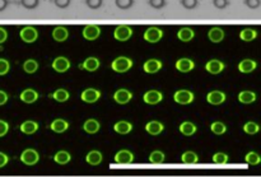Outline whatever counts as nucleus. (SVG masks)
Segmentation results:
<instances>
[{
	"mask_svg": "<svg viewBox=\"0 0 261 177\" xmlns=\"http://www.w3.org/2000/svg\"><path fill=\"white\" fill-rule=\"evenodd\" d=\"M83 132L89 135H94L101 130V122L96 119H87L83 122Z\"/></svg>",
	"mask_w": 261,
	"mask_h": 177,
	"instance_id": "bb28decb",
	"label": "nucleus"
},
{
	"mask_svg": "<svg viewBox=\"0 0 261 177\" xmlns=\"http://www.w3.org/2000/svg\"><path fill=\"white\" fill-rule=\"evenodd\" d=\"M242 129H244L245 134H247V135H255V134H257V133L260 132L259 124H257V122H255V121L245 122L244 128H242Z\"/></svg>",
	"mask_w": 261,
	"mask_h": 177,
	"instance_id": "4c0bfd02",
	"label": "nucleus"
},
{
	"mask_svg": "<svg viewBox=\"0 0 261 177\" xmlns=\"http://www.w3.org/2000/svg\"><path fill=\"white\" fill-rule=\"evenodd\" d=\"M175 68L176 70L180 71V73H190L191 70L195 69V61L190 58H180L176 60Z\"/></svg>",
	"mask_w": 261,
	"mask_h": 177,
	"instance_id": "dca6fc26",
	"label": "nucleus"
},
{
	"mask_svg": "<svg viewBox=\"0 0 261 177\" xmlns=\"http://www.w3.org/2000/svg\"><path fill=\"white\" fill-rule=\"evenodd\" d=\"M134 35V30L129 24H119L114 30V38L119 42H125L129 41Z\"/></svg>",
	"mask_w": 261,
	"mask_h": 177,
	"instance_id": "20e7f679",
	"label": "nucleus"
},
{
	"mask_svg": "<svg viewBox=\"0 0 261 177\" xmlns=\"http://www.w3.org/2000/svg\"><path fill=\"white\" fill-rule=\"evenodd\" d=\"M163 101V93L158 89H149L143 94V102L149 106H155Z\"/></svg>",
	"mask_w": 261,
	"mask_h": 177,
	"instance_id": "9d476101",
	"label": "nucleus"
},
{
	"mask_svg": "<svg viewBox=\"0 0 261 177\" xmlns=\"http://www.w3.org/2000/svg\"><path fill=\"white\" fill-rule=\"evenodd\" d=\"M8 30L3 26H0V45H3L4 42H7L8 40Z\"/></svg>",
	"mask_w": 261,
	"mask_h": 177,
	"instance_id": "603ef678",
	"label": "nucleus"
},
{
	"mask_svg": "<svg viewBox=\"0 0 261 177\" xmlns=\"http://www.w3.org/2000/svg\"><path fill=\"white\" fill-rule=\"evenodd\" d=\"M99 66H101V61L96 56H88L79 64V69L88 71V73H93V71L98 70Z\"/></svg>",
	"mask_w": 261,
	"mask_h": 177,
	"instance_id": "2eb2a0df",
	"label": "nucleus"
},
{
	"mask_svg": "<svg viewBox=\"0 0 261 177\" xmlns=\"http://www.w3.org/2000/svg\"><path fill=\"white\" fill-rule=\"evenodd\" d=\"M70 66L71 63L66 56H58V58L54 59L53 63H51V68H53L56 73L60 74L66 73V71L70 69Z\"/></svg>",
	"mask_w": 261,
	"mask_h": 177,
	"instance_id": "ddd939ff",
	"label": "nucleus"
},
{
	"mask_svg": "<svg viewBox=\"0 0 261 177\" xmlns=\"http://www.w3.org/2000/svg\"><path fill=\"white\" fill-rule=\"evenodd\" d=\"M86 5L89 9H99L103 5V0H86Z\"/></svg>",
	"mask_w": 261,
	"mask_h": 177,
	"instance_id": "49530a36",
	"label": "nucleus"
},
{
	"mask_svg": "<svg viewBox=\"0 0 261 177\" xmlns=\"http://www.w3.org/2000/svg\"><path fill=\"white\" fill-rule=\"evenodd\" d=\"M102 28L98 24H86L82 30V36L87 41H96L101 36Z\"/></svg>",
	"mask_w": 261,
	"mask_h": 177,
	"instance_id": "1a4fd4ad",
	"label": "nucleus"
},
{
	"mask_svg": "<svg viewBox=\"0 0 261 177\" xmlns=\"http://www.w3.org/2000/svg\"><path fill=\"white\" fill-rule=\"evenodd\" d=\"M134 94H133L132 91L126 88H119L114 92L112 94V98L116 102L117 105H127L133 99Z\"/></svg>",
	"mask_w": 261,
	"mask_h": 177,
	"instance_id": "9b49d317",
	"label": "nucleus"
},
{
	"mask_svg": "<svg viewBox=\"0 0 261 177\" xmlns=\"http://www.w3.org/2000/svg\"><path fill=\"white\" fill-rule=\"evenodd\" d=\"M8 163H9V157L7 153L0 152V168H4Z\"/></svg>",
	"mask_w": 261,
	"mask_h": 177,
	"instance_id": "5fc2aeb1",
	"label": "nucleus"
},
{
	"mask_svg": "<svg viewBox=\"0 0 261 177\" xmlns=\"http://www.w3.org/2000/svg\"><path fill=\"white\" fill-rule=\"evenodd\" d=\"M256 68H257V63L256 60H254V59H244V60L240 61L239 65H237V69H239L240 73L242 74L252 73V71L256 70Z\"/></svg>",
	"mask_w": 261,
	"mask_h": 177,
	"instance_id": "b1692460",
	"label": "nucleus"
},
{
	"mask_svg": "<svg viewBox=\"0 0 261 177\" xmlns=\"http://www.w3.org/2000/svg\"><path fill=\"white\" fill-rule=\"evenodd\" d=\"M102 96V92L99 89L93 88V87H89V88H86L82 91L81 93V99L84 102V104H96Z\"/></svg>",
	"mask_w": 261,
	"mask_h": 177,
	"instance_id": "0eeeda50",
	"label": "nucleus"
},
{
	"mask_svg": "<svg viewBox=\"0 0 261 177\" xmlns=\"http://www.w3.org/2000/svg\"><path fill=\"white\" fill-rule=\"evenodd\" d=\"M237 99H239L240 104L242 105H251L257 99V94L255 93L254 91L245 89V91L240 92L239 96H237Z\"/></svg>",
	"mask_w": 261,
	"mask_h": 177,
	"instance_id": "c85d7f7f",
	"label": "nucleus"
},
{
	"mask_svg": "<svg viewBox=\"0 0 261 177\" xmlns=\"http://www.w3.org/2000/svg\"><path fill=\"white\" fill-rule=\"evenodd\" d=\"M19 160L25 166H35L40 162V153L33 148H27L20 153Z\"/></svg>",
	"mask_w": 261,
	"mask_h": 177,
	"instance_id": "423d86ee",
	"label": "nucleus"
},
{
	"mask_svg": "<svg viewBox=\"0 0 261 177\" xmlns=\"http://www.w3.org/2000/svg\"><path fill=\"white\" fill-rule=\"evenodd\" d=\"M9 5V0H0V12H4Z\"/></svg>",
	"mask_w": 261,
	"mask_h": 177,
	"instance_id": "6e6d98bb",
	"label": "nucleus"
},
{
	"mask_svg": "<svg viewBox=\"0 0 261 177\" xmlns=\"http://www.w3.org/2000/svg\"><path fill=\"white\" fill-rule=\"evenodd\" d=\"M69 127H70L69 121H66L65 119H61V117H58V119H54L53 121L50 122L48 129H50L51 132L56 133V134H63V133H65L66 130L69 129Z\"/></svg>",
	"mask_w": 261,
	"mask_h": 177,
	"instance_id": "6ab92c4d",
	"label": "nucleus"
},
{
	"mask_svg": "<svg viewBox=\"0 0 261 177\" xmlns=\"http://www.w3.org/2000/svg\"><path fill=\"white\" fill-rule=\"evenodd\" d=\"M9 122L5 121V120H2L0 119V138H4L5 135L9 133Z\"/></svg>",
	"mask_w": 261,
	"mask_h": 177,
	"instance_id": "de8ad7c7",
	"label": "nucleus"
},
{
	"mask_svg": "<svg viewBox=\"0 0 261 177\" xmlns=\"http://www.w3.org/2000/svg\"><path fill=\"white\" fill-rule=\"evenodd\" d=\"M22 68L24 73L35 74L36 71L38 70V68H40V64H38V61L36 60V59H27V60L23 63Z\"/></svg>",
	"mask_w": 261,
	"mask_h": 177,
	"instance_id": "c9c22d12",
	"label": "nucleus"
},
{
	"mask_svg": "<svg viewBox=\"0 0 261 177\" xmlns=\"http://www.w3.org/2000/svg\"><path fill=\"white\" fill-rule=\"evenodd\" d=\"M115 5L121 10H127L134 5V0H115Z\"/></svg>",
	"mask_w": 261,
	"mask_h": 177,
	"instance_id": "79ce46f5",
	"label": "nucleus"
},
{
	"mask_svg": "<svg viewBox=\"0 0 261 177\" xmlns=\"http://www.w3.org/2000/svg\"><path fill=\"white\" fill-rule=\"evenodd\" d=\"M176 36H177V38L181 42H190V41L195 38V30L193 27H189V26H182L177 31Z\"/></svg>",
	"mask_w": 261,
	"mask_h": 177,
	"instance_id": "5701e85b",
	"label": "nucleus"
},
{
	"mask_svg": "<svg viewBox=\"0 0 261 177\" xmlns=\"http://www.w3.org/2000/svg\"><path fill=\"white\" fill-rule=\"evenodd\" d=\"M204 68H205L206 73L212 74V75H218V74L223 73V70L226 69V64L219 59H211L209 61H206Z\"/></svg>",
	"mask_w": 261,
	"mask_h": 177,
	"instance_id": "f8f14e48",
	"label": "nucleus"
},
{
	"mask_svg": "<svg viewBox=\"0 0 261 177\" xmlns=\"http://www.w3.org/2000/svg\"><path fill=\"white\" fill-rule=\"evenodd\" d=\"M173 101L181 106H188L195 101V94L190 89H177L173 93Z\"/></svg>",
	"mask_w": 261,
	"mask_h": 177,
	"instance_id": "f03ea898",
	"label": "nucleus"
},
{
	"mask_svg": "<svg viewBox=\"0 0 261 177\" xmlns=\"http://www.w3.org/2000/svg\"><path fill=\"white\" fill-rule=\"evenodd\" d=\"M148 4L153 9H162L167 5V0H148Z\"/></svg>",
	"mask_w": 261,
	"mask_h": 177,
	"instance_id": "a18cd8bd",
	"label": "nucleus"
},
{
	"mask_svg": "<svg viewBox=\"0 0 261 177\" xmlns=\"http://www.w3.org/2000/svg\"><path fill=\"white\" fill-rule=\"evenodd\" d=\"M38 129H40V125L35 120H25L19 125L20 133L25 135H33L38 132Z\"/></svg>",
	"mask_w": 261,
	"mask_h": 177,
	"instance_id": "a878e982",
	"label": "nucleus"
},
{
	"mask_svg": "<svg viewBox=\"0 0 261 177\" xmlns=\"http://www.w3.org/2000/svg\"><path fill=\"white\" fill-rule=\"evenodd\" d=\"M8 101H9V94L5 91H3V89H0V106L7 105Z\"/></svg>",
	"mask_w": 261,
	"mask_h": 177,
	"instance_id": "864d4df0",
	"label": "nucleus"
},
{
	"mask_svg": "<svg viewBox=\"0 0 261 177\" xmlns=\"http://www.w3.org/2000/svg\"><path fill=\"white\" fill-rule=\"evenodd\" d=\"M162 68H163L162 60L155 58L148 59V60H145L144 64H143V70H144V73L147 74H155L158 73Z\"/></svg>",
	"mask_w": 261,
	"mask_h": 177,
	"instance_id": "f3484780",
	"label": "nucleus"
},
{
	"mask_svg": "<svg viewBox=\"0 0 261 177\" xmlns=\"http://www.w3.org/2000/svg\"><path fill=\"white\" fill-rule=\"evenodd\" d=\"M212 3L217 9H226L227 7L231 5V0H213Z\"/></svg>",
	"mask_w": 261,
	"mask_h": 177,
	"instance_id": "09e8293b",
	"label": "nucleus"
},
{
	"mask_svg": "<svg viewBox=\"0 0 261 177\" xmlns=\"http://www.w3.org/2000/svg\"><path fill=\"white\" fill-rule=\"evenodd\" d=\"M10 71V61L8 59L0 58V77H5Z\"/></svg>",
	"mask_w": 261,
	"mask_h": 177,
	"instance_id": "a19ab883",
	"label": "nucleus"
},
{
	"mask_svg": "<svg viewBox=\"0 0 261 177\" xmlns=\"http://www.w3.org/2000/svg\"><path fill=\"white\" fill-rule=\"evenodd\" d=\"M69 35H70L69 28H66L65 26H55L53 28V32H51V36L56 42H65L69 38Z\"/></svg>",
	"mask_w": 261,
	"mask_h": 177,
	"instance_id": "4be33fe9",
	"label": "nucleus"
},
{
	"mask_svg": "<svg viewBox=\"0 0 261 177\" xmlns=\"http://www.w3.org/2000/svg\"><path fill=\"white\" fill-rule=\"evenodd\" d=\"M244 4L249 9H257L261 5V0H244Z\"/></svg>",
	"mask_w": 261,
	"mask_h": 177,
	"instance_id": "8fccbe9b",
	"label": "nucleus"
},
{
	"mask_svg": "<svg viewBox=\"0 0 261 177\" xmlns=\"http://www.w3.org/2000/svg\"><path fill=\"white\" fill-rule=\"evenodd\" d=\"M206 102L212 106H221L224 102L227 101V94L223 91H219V89H214L206 93Z\"/></svg>",
	"mask_w": 261,
	"mask_h": 177,
	"instance_id": "6e6552de",
	"label": "nucleus"
},
{
	"mask_svg": "<svg viewBox=\"0 0 261 177\" xmlns=\"http://www.w3.org/2000/svg\"><path fill=\"white\" fill-rule=\"evenodd\" d=\"M163 35H165V32H163L162 28L157 27V26H150L143 33V38L148 43H157L162 40Z\"/></svg>",
	"mask_w": 261,
	"mask_h": 177,
	"instance_id": "7ed1b4c3",
	"label": "nucleus"
},
{
	"mask_svg": "<svg viewBox=\"0 0 261 177\" xmlns=\"http://www.w3.org/2000/svg\"><path fill=\"white\" fill-rule=\"evenodd\" d=\"M71 0H54V4H55V7L60 8V9H65V8H68L69 5H70Z\"/></svg>",
	"mask_w": 261,
	"mask_h": 177,
	"instance_id": "3c124183",
	"label": "nucleus"
},
{
	"mask_svg": "<svg viewBox=\"0 0 261 177\" xmlns=\"http://www.w3.org/2000/svg\"><path fill=\"white\" fill-rule=\"evenodd\" d=\"M226 37V32L222 27L219 26H213V27L209 28L208 31V38L211 42L213 43H221L222 41Z\"/></svg>",
	"mask_w": 261,
	"mask_h": 177,
	"instance_id": "412c9836",
	"label": "nucleus"
},
{
	"mask_svg": "<svg viewBox=\"0 0 261 177\" xmlns=\"http://www.w3.org/2000/svg\"><path fill=\"white\" fill-rule=\"evenodd\" d=\"M103 161V155H102L101 150L97 149H92L87 153L86 156V162L88 163L89 166H99Z\"/></svg>",
	"mask_w": 261,
	"mask_h": 177,
	"instance_id": "cd10ccee",
	"label": "nucleus"
},
{
	"mask_svg": "<svg viewBox=\"0 0 261 177\" xmlns=\"http://www.w3.org/2000/svg\"><path fill=\"white\" fill-rule=\"evenodd\" d=\"M133 65H134L133 59L125 55L117 56V58H115L114 60L111 61V69L115 73L119 74H124L126 73V71H129L130 69L133 68Z\"/></svg>",
	"mask_w": 261,
	"mask_h": 177,
	"instance_id": "f257e3e1",
	"label": "nucleus"
},
{
	"mask_svg": "<svg viewBox=\"0 0 261 177\" xmlns=\"http://www.w3.org/2000/svg\"><path fill=\"white\" fill-rule=\"evenodd\" d=\"M148 161H149L152 165H162V163H165L166 161L165 152H162V150L160 149L153 150V152L149 155V157H148Z\"/></svg>",
	"mask_w": 261,
	"mask_h": 177,
	"instance_id": "f704fd0d",
	"label": "nucleus"
},
{
	"mask_svg": "<svg viewBox=\"0 0 261 177\" xmlns=\"http://www.w3.org/2000/svg\"><path fill=\"white\" fill-rule=\"evenodd\" d=\"M53 160L54 162L58 163V165L65 166L71 161V155L68 150H59V152H56L55 155H54Z\"/></svg>",
	"mask_w": 261,
	"mask_h": 177,
	"instance_id": "473e14b6",
	"label": "nucleus"
},
{
	"mask_svg": "<svg viewBox=\"0 0 261 177\" xmlns=\"http://www.w3.org/2000/svg\"><path fill=\"white\" fill-rule=\"evenodd\" d=\"M48 97L53 98L54 101L63 104V102H66L69 98H70V92L65 88H58L54 92H51V93L48 94Z\"/></svg>",
	"mask_w": 261,
	"mask_h": 177,
	"instance_id": "c756f323",
	"label": "nucleus"
},
{
	"mask_svg": "<svg viewBox=\"0 0 261 177\" xmlns=\"http://www.w3.org/2000/svg\"><path fill=\"white\" fill-rule=\"evenodd\" d=\"M211 132L217 137H221L227 133V125L223 121H213L211 124Z\"/></svg>",
	"mask_w": 261,
	"mask_h": 177,
	"instance_id": "e433bc0d",
	"label": "nucleus"
},
{
	"mask_svg": "<svg viewBox=\"0 0 261 177\" xmlns=\"http://www.w3.org/2000/svg\"><path fill=\"white\" fill-rule=\"evenodd\" d=\"M38 36V30L35 27V26H24V27L20 28L19 31V37L20 40L24 43H33L37 41Z\"/></svg>",
	"mask_w": 261,
	"mask_h": 177,
	"instance_id": "39448f33",
	"label": "nucleus"
},
{
	"mask_svg": "<svg viewBox=\"0 0 261 177\" xmlns=\"http://www.w3.org/2000/svg\"><path fill=\"white\" fill-rule=\"evenodd\" d=\"M212 162H213L214 165H226V163L229 162V157L226 153L217 152L214 153L213 157H212Z\"/></svg>",
	"mask_w": 261,
	"mask_h": 177,
	"instance_id": "ea45409f",
	"label": "nucleus"
},
{
	"mask_svg": "<svg viewBox=\"0 0 261 177\" xmlns=\"http://www.w3.org/2000/svg\"><path fill=\"white\" fill-rule=\"evenodd\" d=\"M245 162L250 166H257L261 162L260 155L257 152L251 150V152H249L246 156H245Z\"/></svg>",
	"mask_w": 261,
	"mask_h": 177,
	"instance_id": "58836bf2",
	"label": "nucleus"
},
{
	"mask_svg": "<svg viewBox=\"0 0 261 177\" xmlns=\"http://www.w3.org/2000/svg\"><path fill=\"white\" fill-rule=\"evenodd\" d=\"M133 129H134V125L130 121H127V120H120V121L114 124V132L120 135L130 134L133 132Z\"/></svg>",
	"mask_w": 261,
	"mask_h": 177,
	"instance_id": "393cba45",
	"label": "nucleus"
},
{
	"mask_svg": "<svg viewBox=\"0 0 261 177\" xmlns=\"http://www.w3.org/2000/svg\"><path fill=\"white\" fill-rule=\"evenodd\" d=\"M38 98H40V93L33 88H25L19 93V99L23 104L32 105L37 102Z\"/></svg>",
	"mask_w": 261,
	"mask_h": 177,
	"instance_id": "a211bd4d",
	"label": "nucleus"
},
{
	"mask_svg": "<svg viewBox=\"0 0 261 177\" xmlns=\"http://www.w3.org/2000/svg\"><path fill=\"white\" fill-rule=\"evenodd\" d=\"M178 130L184 137H193L198 132V127L193 121H184L178 127Z\"/></svg>",
	"mask_w": 261,
	"mask_h": 177,
	"instance_id": "7c9ffc66",
	"label": "nucleus"
},
{
	"mask_svg": "<svg viewBox=\"0 0 261 177\" xmlns=\"http://www.w3.org/2000/svg\"><path fill=\"white\" fill-rule=\"evenodd\" d=\"M145 132L149 135H152V137H158V135H161L165 132V124L158 121V120L148 121L147 124H145Z\"/></svg>",
	"mask_w": 261,
	"mask_h": 177,
	"instance_id": "aec40b11",
	"label": "nucleus"
},
{
	"mask_svg": "<svg viewBox=\"0 0 261 177\" xmlns=\"http://www.w3.org/2000/svg\"><path fill=\"white\" fill-rule=\"evenodd\" d=\"M20 4L24 9H36L40 5V0H20Z\"/></svg>",
	"mask_w": 261,
	"mask_h": 177,
	"instance_id": "37998d69",
	"label": "nucleus"
},
{
	"mask_svg": "<svg viewBox=\"0 0 261 177\" xmlns=\"http://www.w3.org/2000/svg\"><path fill=\"white\" fill-rule=\"evenodd\" d=\"M257 35H259L257 31L251 27H245L240 31V38H241V41H244V42H251V41L256 40Z\"/></svg>",
	"mask_w": 261,
	"mask_h": 177,
	"instance_id": "2f4dec72",
	"label": "nucleus"
},
{
	"mask_svg": "<svg viewBox=\"0 0 261 177\" xmlns=\"http://www.w3.org/2000/svg\"><path fill=\"white\" fill-rule=\"evenodd\" d=\"M199 156L196 155L194 150H185V152L181 155V162L184 165H195L199 162Z\"/></svg>",
	"mask_w": 261,
	"mask_h": 177,
	"instance_id": "72a5a7b5",
	"label": "nucleus"
},
{
	"mask_svg": "<svg viewBox=\"0 0 261 177\" xmlns=\"http://www.w3.org/2000/svg\"><path fill=\"white\" fill-rule=\"evenodd\" d=\"M115 163L117 165H132L135 161V156L129 149H120L114 157Z\"/></svg>",
	"mask_w": 261,
	"mask_h": 177,
	"instance_id": "4468645a",
	"label": "nucleus"
},
{
	"mask_svg": "<svg viewBox=\"0 0 261 177\" xmlns=\"http://www.w3.org/2000/svg\"><path fill=\"white\" fill-rule=\"evenodd\" d=\"M180 4L182 5L185 9L193 10L199 5V0H180Z\"/></svg>",
	"mask_w": 261,
	"mask_h": 177,
	"instance_id": "c03bdc74",
	"label": "nucleus"
}]
</instances>
